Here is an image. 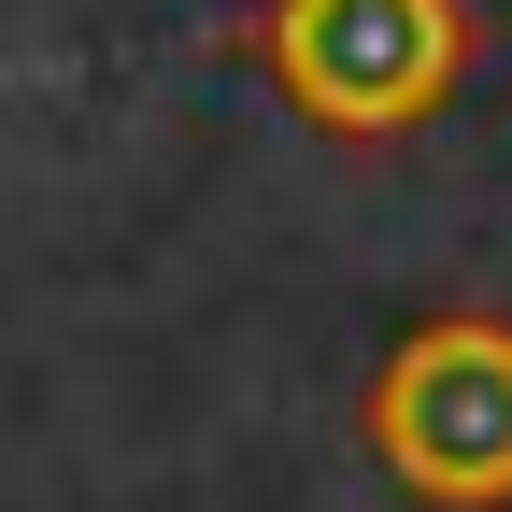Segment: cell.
<instances>
[{"instance_id": "6da1fadb", "label": "cell", "mask_w": 512, "mask_h": 512, "mask_svg": "<svg viewBox=\"0 0 512 512\" xmlns=\"http://www.w3.org/2000/svg\"><path fill=\"white\" fill-rule=\"evenodd\" d=\"M242 43L285 86V114H313L328 143H399L470 72V15L456 0H271Z\"/></svg>"}, {"instance_id": "7a4b0ae2", "label": "cell", "mask_w": 512, "mask_h": 512, "mask_svg": "<svg viewBox=\"0 0 512 512\" xmlns=\"http://www.w3.org/2000/svg\"><path fill=\"white\" fill-rule=\"evenodd\" d=\"M370 456L427 512H512V328L427 313L370 384Z\"/></svg>"}]
</instances>
